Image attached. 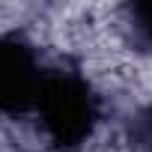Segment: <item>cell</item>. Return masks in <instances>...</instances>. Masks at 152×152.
<instances>
[{
    "label": "cell",
    "instance_id": "6da1fadb",
    "mask_svg": "<svg viewBox=\"0 0 152 152\" xmlns=\"http://www.w3.org/2000/svg\"><path fill=\"white\" fill-rule=\"evenodd\" d=\"M39 122L51 143L72 149L90 137L99 119V102L87 81L75 72H45V81L36 99Z\"/></svg>",
    "mask_w": 152,
    "mask_h": 152
},
{
    "label": "cell",
    "instance_id": "7a4b0ae2",
    "mask_svg": "<svg viewBox=\"0 0 152 152\" xmlns=\"http://www.w3.org/2000/svg\"><path fill=\"white\" fill-rule=\"evenodd\" d=\"M45 72L33 48L21 39L0 36V110L21 113L36 107Z\"/></svg>",
    "mask_w": 152,
    "mask_h": 152
},
{
    "label": "cell",
    "instance_id": "3957f363",
    "mask_svg": "<svg viewBox=\"0 0 152 152\" xmlns=\"http://www.w3.org/2000/svg\"><path fill=\"white\" fill-rule=\"evenodd\" d=\"M128 30L140 51L152 54V3L149 6H131L128 9Z\"/></svg>",
    "mask_w": 152,
    "mask_h": 152
}]
</instances>
